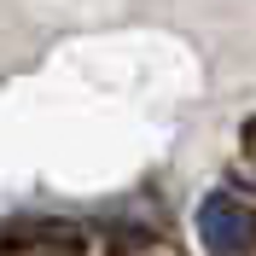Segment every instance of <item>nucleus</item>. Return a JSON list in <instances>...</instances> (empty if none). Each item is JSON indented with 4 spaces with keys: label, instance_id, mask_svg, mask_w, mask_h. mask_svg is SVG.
I'll use <instances>...</instances> for the list:
<instances>
[{
    "label": "nucleus",
    "instance_id": "f257e3e1",
    "mask_svg": "<svg viewBox=\"0 0 256 256\" xmlns=\"http://www.w3.org/2000/svg\"><path fill=\"white\" fill-rule=\"evenodd\" d=\"M198 239H204L210 256H250L256 250V210H244L239 198L216 192L198 210Z\"/></svg>",
    "mask_w": 256,
    "mask_h": 256
}]
</instances>
